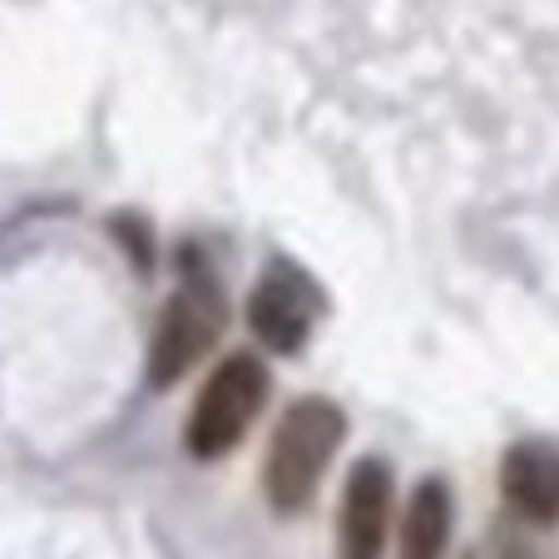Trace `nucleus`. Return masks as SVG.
Here are the masks:
<instances>
[{"label": "nucleus", "instance_id": "1", "mask_svg": "<svg viewBox=\"0 0 559 559\" xmlns=\"http://www.w3.org/2000/svg\"><path fill=\"white\" fill-rule=\"evenodd\" d=\"M347 441V412L328 396H297L273 426L263 455V490L277 515H297L317 500V486L328 475L332 455Z\"/></svg>", "mask_w": 559, "mask_h": 559}, {"label": "nucleus", "instance_id": "2", "mask_svg": "<svg viewBox=\"0 0 559 559\" xmlns=\"http://www.w3.org/2000/svg\"><path fill=\"white\" fill-rule=\"evenodd\" d=\"M273 396V377L258 352H228L209 371L203 391L193 396V412L183 421V445L193 461H223L248 436V426L263 416Z\"/></svg>", "mask_w": 559, "mask_h": 559}, {"label": "nucleus", "instance_id": "3", "mask_svg": "<svg viewBox=\"0 0 559 559\" xmlns=\"http://www.w3.org/2000/svg\"><path fill=\"white\" fill-rule=\"evenodd\" d=\"M223 322H228V302H223L218 283L209 273H183V283L158 312L154 342H148V386L164 391L189 377L213 352Z\"/></svg>", "mask_w": 559, "mask_h": 559}, {"label": "nucleus", "instance_id": "4", "mask_svg": "<svg viewBox=\"0 0 559 559\" xmlns=\"http://www.w3.org/2000/svg\"><path fill=\"white\" fill-rule=\"evenodd\" d=\"M317 312H322V297L307 283L297 267L273 263L263 277H258L253 297H248V328L277 357H293V352L307 347L317 328Z\"/></svg>", "mask_w": 559, "mask_h": 559}, {"label": "nucleus", "instance_id": "5", "mask_svg": "<svg viewBox=\"0 0 559 559\" xmlns=\"http://www.w3.org/2000/svg\"><path fill=\"white\" fill-rule=\"evenodd\" d=\"M396 515V475L386 461L367 455L352 465L337 515V559H381Z\"/></svg>", "mask_w": 559, "mask_h": 559}, {"label": "nucleus", "instance_id": "6", "mask_svg": "<svg viewBox=\"0 0 559 559\" xmlns=\"http://www.w3.org/2000/svg\"><path fill=\"white\" fill-rule=\"evenodd\" d=\"M500 496L525 525H555L559 520V445L515 441L500 461Z\"/></svg>", "mask_w": 559, "mask_h": 559}, {"label": "nucleus", "instance_id": "7", "mask_svg": "<svg viewBox=\"0 0 559 559\" xmlns=\"http://www.w3.org/2000/svg\"><path fill=\"white\" fill-rule=\"evenodd\" d=\"M445 545H451V486L441 475H426V480H416L402 510L396 559H445Z\"/></svg>", "mask_w": 559, "mask_h": 559}, {"label": "nucleus", "instance_id": "8", "mask_svg": "<svg viewBox=\"0 0 559 559\" xmlns=\"http://www.w3.org/2000/svg\"><path fill=\"white\" fill-rule=\"evenodd\" d=\"M496 555H500V559H549L545 549H539V539H530L525 530H500Z\"/></svg>", "mask_w": 559, "mask_h": 559}, {"label": "nucleus", "instance_id": "9", "mask_svg": "<svg viewBox=\"0 0 559 559\" xmlns=\"http://www.w3.org/2000/svg\"><path fill=\"white\" fill-rule=\"evenodd\" d=\"M465 559H475V555H465Z\"/></svg>", "mask_w": 559, "mask_h": 559}]
</instances>
